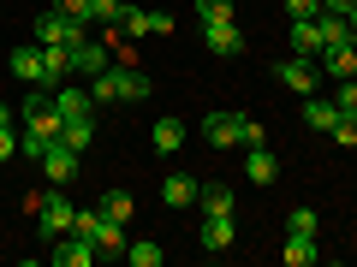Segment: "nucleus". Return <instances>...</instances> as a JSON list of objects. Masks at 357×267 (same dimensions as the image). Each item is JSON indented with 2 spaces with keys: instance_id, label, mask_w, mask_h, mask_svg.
I'll return each mask as SVG.
<instances>
[{
  "instance_id": "9",
  "label": "nucleus",
  "mask_w": 357,
  "mask_h": 267,
  "mask_svg": "<svg viewBox=\"0 0 357 267\" xmlns=\"http://www.w3.org/2000/svg\"><path fill=\"white\" fill-rule=\"evenodd\" d=\"M203 48L215 54V60H238V54H244V30L232 24V18H220V24H203Z\"/></svg>"
},
{
  "instance_id": "13",
  "label": "nucleus",
  "mask_w": 357,
  "mask_h": 267,
  "mask_svg": "<svg viewBox=\"0 0 357 267\" xmlns=\"http://www.w3.org/2000/svg\"><path fill=\"white\" fill-rule=\"evenodd\" d=\"M66 54H72V72H84V77H96V72L114 65V54H107L102 42H77V48H66Z\"/></svg>"
},
{
  "instance_id": "23",
  "label": "nucleus",
  "mask_w": 357,
  "mask_h": 267,
  "mask_svg": "<svg viewBox=\"0 0 357 267\" xmlns=\"http://www.w3.org/2000/svg\"><path fill=\"white\" fill-rule=\"evenodd\" d=\"M126 261H131V267H161V261H167V250L143 238V243H126Z\"/></svg>"
},
{
  "instance_id": "24",
  "label": "nucleus",
  "mask_w": 357,
  "mask_h": 267,
  "mask_svg": "<svg viewBox=\"0 0 357 267\" xmlns=\"http://www.w3.org/2000/svg\"><path fill=\"white\" fill-rule=\"evenodd\" d=\"M96 208H102L107 220H119V226H126V220H131V208H137V202H131V191H107V196H102Z\"/></svg>"
},
{
  "instance_id": "3",
  "label": "nucleus",
  "mask_w": 357,
  "mask_h": 267,
  "mask_svg": "<svg viewBox=\"0 0 357 267\" xmlns=\"http://www.w3.org/2000/svg\"><path fill=\"white\" fill-rule=\"evenodd\" d=\"M30 220H36V238H42V250H48V243H60L66 232H72L77 208L66 202V191H60V184H48V191H42V208H36Z\"/></svg>"
},
{
  "instance_id": "21",
  "label": "nucleus",
  "mask_w": 357,
  "mask_h": 267,
  "mask_svg": "<svg viewBox=\"0 0 357 267\" xmlns=\"http://www.w3.org/2000/svg\"><path fill=\"white\" fill-rule=\"evenodd\" d=\"M60 143L84 154L89 143H96V119H89V113H84V119H60Z\"/></svg>"
},
{
  "instance_id": "16",
  "label": "nucleus",
  "mask_w": 357,
  "mask_h": 267,
  "mask_svg": "<svg viewBox=\"0 0 357 267\" xmlns=\"http://www.w3.org/2000/svg\"><path fill=\"white\" fill-rule=\"evenodd\" d=\"M298 119H304L310 131H321V137H328V131H333V119H340V107H333V95H328V102H321V95H304Z\"/></svg>"
},
{
  "instance_id": "4",
  "label": "nucleus",
  "mask_w": 357,
  "mask_h": 267,
  "mask_svg": "<svg viewBox=\"0 0 357 267\" xmlns=\"http://www.w3.org/2000/svg\"><path fill=\"white\" fill-rule=\"evenodd\" d=\"M244 125H250V113H208L203 137H208V149H244Z\"/></svg>"
},
{
  "instance_id": "18",
  "label": "nucleus",
  "mask_w": 357,
  "mask_h": 267,
  "mask_svg": "<svg viewBox=\"0 0 357 267\" xmlns=\"http://www.w3.org/2000/svg\"><path fill=\"white\" fill-rule=\"evenodd\" d=\"M89 107H96V102H89V89H72V83L54 89V113H60V119H84Z\"/></svg>"
},
{
  "instance_id": "2",
  "label": "nucleus",
  "mask_w": 357,
  "mask_h": 267,
  "mask_svg": "<svg viewBox=\"0 0 357 267\" xmlns=\"http://www.w3.org/2000/svg\"><path fill=\"white\" fill-rule=\"evenodd\" d=\"M149 72H137V65H107V72H96L89 77V102L96 107H114V102H149Z\"/></svg>"
},
{
  "instance_id": "28",
  "label": "nucleus",
  "mask_w": 357,
  "mask_h": 267,
  "mask_svg": "<svg viewBox=\"0 0 357 267\" xmlns=\"http://www.w3.org/2000/svg\"><path fill=\"white\" fill-rule=\"evenodd\" d=\"M316 226H321L316 208H292V214H286V232H316Z\"/></svg>"
},
{
  "instance_id": "26",
  "label": "nucleus",
  "mask_w": 357,
  "mask_h": 267,
  "mask_svg": "<svg viewBox=\"0 0 357 267\" xmlns=\"http://www.w3.org/2000/svg\"><path fill=\"white\" fill-rule=\"evenodd\" d=\"M328 137H333V143H345V149H357V113H340Z\"/></svg>"
},
{
  "instance_id": "12",
  "label": "nucleus",
  "mask_w": 357,
  "mask_h": 267,
  "mask_svg": "<svg viewBox=\"0 0 357 267\" xmlns=\"http://www.w3.org/2000/svg\"><path fill=\"white\" fill-rule=\"evenodd\" d=\"M149 143H155V154H178V149H185V119L161 113V119L149 125Z\"/></svg>"
},
{
  "instance_id": "11",
  "label": "nucleus",
  "mask_w": 357,
  "mask_h": 267,
  "mask_svg": "<svg viewBox=\"0 0 357 267\" xmlns=\"http://www.w3.org/2000/svg\"><path fill=\"white\" fill-rule=\"evenodd\" d=\"M197 196H203V184H197L191 172H167L161 178V202L167 208H197Z\"/></svg>"
},
{
  "instance_id": "14",
  "label": "nucleus",
  "mask_w": 357,
  "mask_h": 267,
  "mask_svg": "<svg viewBox=\"0 0 357 267\" xmlns=\"http://www.w3.org/2000/svg\"><path fill=\"white\" fill-rule=\"evenodd\" d=\"M244 178H250V184H262V191L280 178V161L268 154V143H262V149H244Z\"/></svg>"
},
{
  "instance_id": "34",
  "label": "nucleus",
  "mask_w": 357,
  "mask_h": 267,
  "mask_svg": "<svg viewBox=\"0 0 357 267\" xmlns=\"http://www.w3.org/2000/svg\"><path fill=\"white\" fill-rule=\"evenodd\" d=\"M357 0H321V13H351Z\"/></svg>"
},
{
  "instance_id": "8",
  "label": "nucleus",
  "mask_w": 357,
  "mask_h": 267,
  "mask_svg": "<svg viewBox=\"0 0 357 267\" xmlns=\"http://www.w3.org/2000/svg\"><path fill=\"white\" fill-rule=\"evenodd\" d=\"M274 77H280V83L292 89V95H316L321 65H316V60H298V54H292V60H280V65H274Z\"/></svg>"
},
{
  "instance_id": "29",
  "label": "nucleus",
  "mask_w": 357,
  "mask_h": 267,
  "mask_svg": "<svg viewBox=\"0 0 357 267\" xmlns=\"http://www.w3.org/2000/svg\"><path fill=\"white\" fill-rule=\"evenodd\" d=\"M126 13V0H89V18H102V24H119Z\"/></svg>"
},
{
  "instance_id": "25",
  "label": "nucleus",
  "mask_w": 357,
  "mask_h": 267,
  "mask_svg": "<svg viewBox=\"0 0 357 267\" xmlns=\"http://www.w3.org/2000/svg\"><path fill=\"white\" fill-rule=\"evenodd\" d=\"M197 24H220V18H232V0H191Z\"/></svg>"
},
{
  "instance_id": "32",
  "label": "nucleus",
  "mask_w": 357,
  "mask_h": 267,
  "mask_svg": "<svg viewBox=\"0 0 357 267\" xmlns=\"http://www.w3.org/2000/svg\"><path fill=\"white\" fill-rule=\"evenodd\" d=\"M54 13H60V18H77V24H84V18H89V0H54Z\"/></svg>"
},
{
  "instance_id": "20",
  "label": "nucleus",
  "mask_w": 357,
  "mask_h": 267,
  "mask_svg": "<svg viewBox=\"0 0 357 267\" xmlns=\"http://www.w3.org/2000/svg\"><path fill=\"white\" fill-rule=\"evenodd\" d=\"M197 208H203V220H232V191L227 184H203Z\"/></svg>"
},
{
  "instance_id": "1",
  "label": "nucleus",
  "mask_w": 357,
  "mask_h": 267,
  "mask_svg": "<svg viewBox=\"0 0 357 267\" xmlns=\"http://www.w3.org/2000/svg\"><path fill=\"white\" fill-rule=\"evenodd\" d=\"M6 65H13V77H24V83H42V89H60L66 77H72V54H66V48H48V42L13 48V54H6Z\"/></svg>"
},
{
  "instance_id": "6",
  "label": "nucleus",
  "mask_w": 357,
  "mask_h": 267,
  "mask_svg": "<svg viewBox=\"0 0 357 267\" xmlns=\"http://www.w3.org/2000/svg\"><path fill=\"white\" fill-rule=\"evenodd\" d=\"M36 42H48V48H77V42H89V36H84V24H77V18L42 13V18H36Z\"/></svg>"
},
{
  "instance_id": "22",
  "label": "nucleus",
  "mask_w": 357,
  "mask_h": 267,
  "mask_svg": "<svg viewBox=\"0 0 357 267\" xmlns=\"http://www.w3.org/2000/svg\"><path fill=\"white\" fill-rule=\"evenodd\" d=\"M126 243H131V232L119 226V220L102 214V226H96V250H102V255H126Z\"/></svg>"
},
{
  "instance_id": "10",
  "label": "nucleus",
  "mask_w": 357,
  "mask_h": 267,
  "mask_svg": "<svg viewBox=\"0 0 357 267\" xmlns=\"http://www.w3.org/2000/svg\"><path fill=\"white\" fill-rule=\"evenodd\" d=\"M316 65L333 77V83H340V77H357V36H351V42H333V48H321Z\"/></svg>"
},
{
  "instance_id": "17",
  "label": "nucleus",
  "mask_w": 357,
  "mask_h": 267,
  "mask_svg": "<svg viewBox=\"0 0 357 267\" xmlns=\"http://www.w3.org/2000/svg\"><path fill=\"white\" fill-rule=\"evenodd\" d=\"M197 243H203V250H232V243H238V226H232V220H203V226H197Z\"/></svg>"
},
{
  "instance_id": "5",
  "label": "nucleus",
  "mask_w": 357,
  "mask_h": 267,
  "mask_svg": "<svg viewBox=\"0 0 357 267\" xmlns=\"http://www.w3.org/2000/svg\"><path fill=\"white\" fill-rule=\"evenodd\" d=\"M48 261H54V267H89V261H102V250H96V238L66 232L60 243H48Z\"/></svg>"
},
{
  "instance_id": "31",
  "label": "nucleus",
  "mask_w": 357,
  "mask_h": 267,
  "mask_svg": "<svg viewBox=\"0 0 357 267\" xmlns=\"http://www.w3.org/2000/svg\"><path fill=\"white\" fill-rule=\"evenodd\" d=\"M13 154H24V143H18V125H6L0 131V166L13 161Z\"/></svg>"
},
{
  "instance_id": "30",
  "label": "nucleus",
  "mask_w": 357,
  "mask_h": 267,
  "mask_svg": "<svg viewBox=\"0 0 357 267\" xmlns=\"http://www.w3.org/2000/svg\"><path fill=\"white\" fill-rule=\"evenodd\" d=\"M286 18L304 24V18H321V0H286Z\"/></svg>"
},
{
  "instance_id": "7",
  "label": "nucleus",
  "mask_w": 357,
  "mask_h": 267,
  "mask_svg": "<svg viewBox=\"0 0 357 267\" xmlns=\"http://www.w3.org/2000/svg\"><path fill=\"white\" fill-rule=\"evenodd\" d=\"M36 166H42V178H48V184H60V191H66V184L77 178V166H84V161H77V149H66V143H48Z\"/></svg>"
},
{
  "instance_id": "15",
  "label": "nucleus",
  "mask_w": 357,
  "mask_h": 267,
  "mask_svg": "<svg viewBox=\"0 0 357 267\" xmlns=\"http://www.w3.org/2000/svg\"><path fill=\"white\" fill-rule=\"evenodd\" d=\"M286 267H316V255H321V243H316V232H286Z\"/></svg>"
},
{
  "instance_id": "33",
  "label": "nucleus",
  "mask_w": 357,
  "mask_h": 267,
  "mask_svg": "<svg viewBox=\"0 0 357 267\" xmlns=\"http://www.w3.org/2000/svg\"><path fill=\"white\" fill-rule=\"evenodd\" d=\"M6 125H18V107L13 102H0V131H6Z\"/></svg>"
},
{
  "instance_id": "27",
  "label": "nucleus",
  "mask_w": 357,
  "mask_h": 267,
  "mask_svg": "<svg viewBox=\"0 0 357 267\" xmlns=\"http://www.w3.org/2000/svg\"><path fill=\"white\" fill-rule=\"evenodd\" d=\"M333 107H340V113H357V77H340V89H333Z\"/></svg>"
},
{
  "instance_id": "19",
  "label": "nucleus",
  "mask_w": 357,
  "mask_h": 267,
  "mask_svg": "<svg viewBox=\"0 0 357 267\" xmlns=\"http://www.w3.org/2000/svg\"><path fill=\"white\" fill-rule=\"evenodd\" d=\"M321 48H328V42H321V24H316V18L292 24V54H298V60H316Z\"/></svg>"
},
{
  "instance_id": "35",
  "label": "nucleus",
  "mask_w": 357,
  "mask_h": 267,
  "mask_svg": "<svg viewBox=\"0 0 357 267\" xmlns=\"http://www.w3.org/2000/svg\"><path fill=\"white\" fill-rule=\"evenodd\" d=\"M126 6H137V0H126Z\"/></svg>"
}]
</instances>
